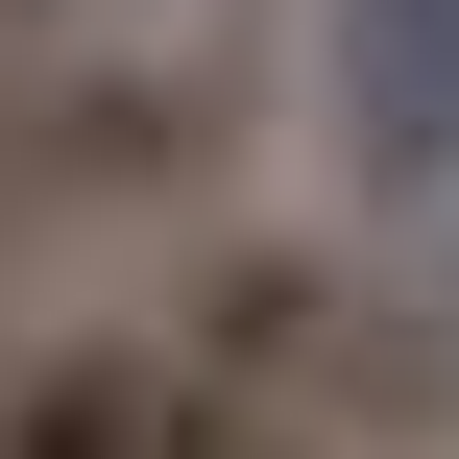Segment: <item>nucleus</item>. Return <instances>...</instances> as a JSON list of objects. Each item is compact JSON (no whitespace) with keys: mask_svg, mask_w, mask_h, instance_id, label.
<instances>
[{"mask_svg":"<svg viewBox=\"0 0 459 459\" xmlns=\"http://www.w3.org/2000/svg\"><path fill=\"white\" fill-rule=\"evenodd\" d=\"M242 436H266V411H242L145 290H121V315H24V339H0V459H242Z\"/></svg>","mask_w":459,"mask_h":459,"instance_id":"2","label":"nucleus"},{"mask_svg":"<svg viewBox=\"0 0 459 459\" xmlns=\"http://www.w3.org/2000/svg\"><path fill=\"white\" fill-rule=\"evenodd\" d=\"M315 48V145H339V218H436L459 194V0H290Z\"/></svg>","mask_w":459,"mask_h":459,"instance_id":"3","label":"nucleus"},{"mask_svg":"<svg viewBox=\"0 0 459 459\" xmlns=\"http://www.w3.org/2000/svg\"><path fill=\"white\" fill-rule=\"evenodd\" d=\"M266 97H290V24H194V0H121L73 48L0 73V242H194L242 218L266 169Z\"/></svg>","mask_w":459,"mask_h":459,"instance_id":"1","label":"nucleus"},{"mask_svg":"<svg viewBox=\"0 0 459 459\" xmlns=\"http://www.w3.org/2000/svg\"><path fill=\"white\" fill-rule=\"evenodd\" d=\"M73 24H121V0H0V73H24V48H73Z\"/></svg>","mask_w":459,"mask_h":459,"instance_id":"4","label":"nucleus"}]
</instances>
